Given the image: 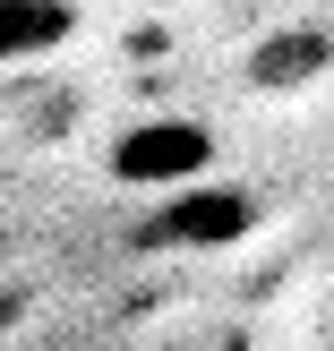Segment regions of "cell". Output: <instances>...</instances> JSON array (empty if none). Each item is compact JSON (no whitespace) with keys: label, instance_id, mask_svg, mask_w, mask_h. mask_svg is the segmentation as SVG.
<instances>
[{"label":"cell","instance_id":"cell-1","mask_svg":"<svg viewBox=\"0 0 334 351\" xmlns=\"http://www.w3.org/2000/svg\"><path fill=\"white\" fill-rule=\"evenodd\" d=\"M206 163H215V129L206 120H137V129L112 137V180H129V189L180 197V189L206 180Z\"/></svg>","mask_w":334,"mask_h":351},{"label":"cell","instance_id":"cell-2","mask_svg":"<svg viewBox=\"0 0 334 351\" xmlns=\"http://www.w3.org/2000/svg\"><path fill=\"white\" fill-rule=\"evenodd\" d=\"M257 232V197L249 189H180V197L163 206V215L146 223L154 249H223V240H249Z\"/></svg>","mask_w":334,"mask_h":351},{"label":"cell","instance_id":"cell-3","mask_svg":"<svg viewBox=\"0 0 334 351\" xmlns=\"http://www.w3.org/2000/svg\"><path fill=\"white\" fill-rule=\"evenodd\" d=\"M77 34V9L69 0H0V69L9 60H43Z\"/></svg>","mask_w":334,"mask_h":351}]
</instances>
